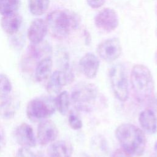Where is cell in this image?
<instances>
[{
    "instance_id": "6da1fadb",
    "label": "cell",
    "mask_w": 157,
    "mask_h": 157,
    "mask_svg": "<svg viewBox=\"0 0 157 157\" xmlns=\"http://www.w3.org/2000/svg\"><path fill=\"white\" fill-rule=\"evenodd\" d=\"M115 136L121 148L133 157H139L145 151L147 139L143 130L130 123H123L115 130Z\"/></svg>"
},
{
    "instance_id": "7a4b0ae2",
    "label": "cell",
    "mask_w": 157,
    "mask_h": 157,
    "mask_svg": "<svg viewBox=\"0 0 157 157\" xmlns=\"http://www.w3.org/2000/svg\"><path fill=\"white\" fill-rule=\"evenodd\" d=\"M48 31L55 38L63 39L78 28L79 17L74 12L66 9H57L47 16Z\"/></svg>"
},
{
    "instance_id": "3957f363",
    "label": "cell",
    "mask_w": 157,
    "mask_h": 157,
    "mask_svg": "<svg viewBox=\"0 0 157 157\" xmlns=\"http://www.w3.org/2000/svg\"><path fill=\"white\" fill-rule=\"evenodd\" d=\"M131 84L139 101L149 99L153 94L155 83L150 69L145 65H134L131 72Z\"/></svg>"
},
{
    "instance_id": "277c9868",
    "label": "cell",
    "mask_w": 157,
    "mask_h": 157,
    "mask_svg": "<svg viewBox=\"0 0 157 157\" xmlns=\"http://www.w3.org/2000/svg\"><path fill=\"white\" fill-rule=\"evenodd\" d=\"M98 90L95 85L89 82H80L73 88L70 99L77 110L90 112L96 105Z\"/></svg>"
},
{
    "instance_id": "5b68a950",
    "label": "cell",
    "mask_w": 157,
    "mask_h": 157,
    "mask_svg": "<svg viewBox=\"0 0 157 157\" xmlns=\"http://www.w3.org/2000/svg\"><path fill=\"white\" fill-rule=\"evenodd\" d=\"M55 99L52 97H40L31 99L28 104L26 114L33 121L45 120L55 112Z\"/></svg>"
},
{
    "instance_id": "8992f818",
    "label": "cell",
    "mask_w": 157,
    "mask_h": 157,
    "mask_svg": "<svg viewBox=\"0 0 157 157\" xmlns=\"http://www.w3.org/2000/svg\"><path fill=\"white\" fill-rule=\"evenodd\" d=\"M109 76L115 97L120 101H126L129 97V85L124 66L118 63L112 66Z\"/></svg>"
},
{
    "instance_id": "52a82bcc",
    "label": "cell",
    "mask_w": 157,
    "mask_h": 157,
    "mask_svg": "<svg viewBox=\"0 0 157 157\" xmlns=\"http://www.w3.org/2000/svg\"><path fill=\"white\" fill-rule=\"evenodd\" d=\"M96 26L107 33L115 30L119 25V18L116 11L109 7L104 8L99 11L94 17Z\"/></svg>"
},
{
    "instance_id": "ba28073f",
    "label": "cell",
    "mask_w": 157,
    "mask_h": 157,
    "mask_svg": "<svg viewBox=\"0 0 157 157\" xmlns=\"http://www.w3.org/2000/svg\"><path fill=\"white\" fill-rule=\"evenodd\" d=\"M97 53L102 59L107 62L113 61L118 59L122 53L120 41L115 37L105 40L98 45Z\"/></svg>"
},
{
    "instance_id": "9c48e42d",
    "label": "cell",
    "mask_w": 157,
    "mask_h": 157,
    "mask_svg": "<svg viewBox=\"0 0 157 157\" xmlns=\"http://www.w3.org/2000/svg\"><path fill=\"white\" fill-rule=\"evenodd\" d=\"M74 75L71 69L67 71H55L50 77L47 85V90L52 96L58 94L62 88L72 82Z\"/></svg>"
},
{
    "instance_id": "30bf717a",
    "label": "cell",
    "mask_w": 157,
    "mask_h": 157,
    "mask_svg": "<svg viewBox=\"0 0 157 157\" xmlns=\"http://www.w3.org/2000/svg\"><path fill=\"white\" fill-rule=\"evenodd\" d=\"M58 130L56 124L50 120L40 121L37 127V139L42 145L53 142L58 137Z\"/></svg>"
},
{
    "instance_id": "8fae6325",
    "label": "cell",
    "mask_w": 157,
    "mask_h": 157,
    "mask_svg": "<svg viewBox=\"0 0 157 157\" xmlns=\"http://www.w3.org/2000/svg\"><path fill=\"white\" fill-rule=\"evenodd\" d=\"M15 141L23 147L31 148L36 145V139L33 128L26 123L19 124L15 129Z\"/></svg>"
},
{
    "instance_id": "7c38bea8",
    "label": "cell",
    "mask_w": 157,
    "mask_h": 157,
    "mask_svg": "<svg viewBox=\"0 0 157 157\" xmlns=\"http://www.w3.org/2000/svg\"><path fill=\"white\" fill-rule=\"evenodd\" d=\"M79 68L82 73L89 79L94 78L99 70V60L93 53L85 54L79 61Z\"/></svg>"
},
{
    "instance_id": "4fadbf2b",
    "label": "cell",
    "mask_w": 157,
    "mask_h": 157,
    "mask_svg": "<svg viewBox=\"0 0 157 157\" xmlns=\"http://www.w3.org/2000/svg\"><path fill=\"white\" fill-rule=\"evenodd\" d=\"M48 32L46 21L42 18L34 19L28 29V38L31 44H37L43 42Z\"/></svg>"
},
{
    "instance_id": "5bb4252c",
    "label": "cell",
    "mask_w": 157,
    "mask_h": 157,
    "mask_svg": "<svg viewBox=\"0 0 157 157\" xmlns=\"http://www.w3.org/2000/svg\"><path fill=\"white\" fill-rule=\"evenodd\" d=\"M139 122L144 132L153 134L157 131V117L151 109H146L140 113Z\"/></svg>"
},
{
    "instance_id": "9a60e30c",
    "label": "cell",
    "mask_w": 157,
    "mask_h": 157,
    "mask_svg": "<svg viewBox=\"0 0 157 157\" xmlns=\"http://www.w3.org/2000/svg\"><path fill=\"white\" fill-rule=\"evenodd\" d=\"M22 17L17 12L3 15L1 20L2 30L9 35L15 34L20 29L22 23Z\"/></svg>"
},
{
    "instance_id": "2e32d148",
    "label": "cell",
    "mask_w": 157,
    "mask_h": 157,
    "mask_svg": "<svg viewBox=\"0 0 157 157\" xmlns=\"http://www.w3.org/2000/svg\"><path fill=\"white\" fill-rule=\"evenodd\" d=\"M72 153V145L66 140L55 142L48 148L49 157H71Z\"/></svg>"
},
{
    "instance_id": "e0dca14e",
    "label": "cell",
    "mask_w": 157,
    "mask_h": 157,
    "mask_svg": "<svg viewBox=\"0 0 157 157\" xmlns=\"http://www.w3.org/2000/svg\"><path fill=\"white\" fill-rule=\"evenodd\" d=\"M52 69V60L50 56L40 59L36 68L35 78L37 82H42L47 79L51 73Z\"/></svg>"
},
{
    "instance_id": "ac0fdd59",
    "label": "cell",
    "mask_w": 157,
    "mask_h": 157,
    "mask_svg": "<svg viewBox=\"0 0 157 157\" xmlns=\"http://www.w3.org/2000/svg\"><path fill=\"white\" fill-rule=\"evenodd\" d=\"M18 102L12 98H6L0 105V115L6 119L12 118L18 107Z\"/></svg>"
},
{
    "instance_id": "d6986e66",
    "label": "cell",
    "mask_w": 157,
    "mask_h": 157,
    "mask_svg": "<svg viewBox=\"0 0 157 157\" xmlns=\"http://www.w3.org/2000/svg\"><path fill=\"white\" fill-rule=\"evenodd\" d=\"M70 96L66 91L60 92L55 99L56 109L63 115H65L69 110L70 105Z\"/></svg>"
},
{
    "instance_id": "ffe728a7",
    "label": "cell",
    "mask_w": 157,
    "mask_h": 157,
    "mask_svg": "<svg viewBox=\"0 0 157 157\" xmlns=\"http://www.w3.org/2000/svg\"><path fill=\"white\" fill-rule=\"evenodd\" d=\"M29 10L36 16L44 14L48 9L50 0H29Z\"/></svg>"
},
{
    "instance_id": "44dd1931",
    "label": "cell",
    "mask_w": 157,
    "mask_h": 157,
    "mask_svg": "<svg viewBox=\"0 0 157 157\" xmlns=\"http://www.w3.org/2000/svg\"><path fill=\"white\" fill-rule=\"evenodd\" d=\"M20 4V0H0V14L3 16L17 12Z\"/></svg>"
},
{
    "instance_id": "7402d4cb",
    "label": "cell",
    "mask_w": 157,
    "mask_h": 157,
    "mask_svg": "<svg viewBox=\"0 0 157 157\" xmlns=\"http://www.w3.org/2000/svg\"><path fill=\"white\" fill-rule=\"evenodd\" d=\"M12 90V84L9 77L3 74H0V99H4Z\"/></svg>"
},
{
    "instance_id": "603a6c76",
    "label": "cell",
    "mask_w": 157,
    "mask_h": 157,
    "mask_svg": "<svg viewBox=\"0 0 157 157\" xmlns=\"http://www.w3.org/2000/svg\"><path fill=\"white\" fill-rule=\"evenodd\" d=\"M68 123L70 127L74 130L80 129L83 126L82 120L74 112H71L69 113L68 117Z\"/></svg>"
},
{
    "instance_id": "cb8c5ba5",
    "label": "cell",
    "mask_w": 157,
    "mask_h": 157,
    "mask_svg": "<svg viewBox=\"0 0 157 157\" xmlns=\"http://www.w3.org/2000/svg\"><path fill=\"white\" fill-rule=\"evenodd\" d=\"M15 157H36L29 148L21 147L17 151Z\"/></svg>"
},
{
    "instance_id": "d4e9b609",
    "label": "cell",
    "mask_w": 157,
    "mask_h": 157,
    "mask_svg": "<svg viewBox=\"0 0 157 157\" xmlns=\"http://www.w3.org/2000/svg\"><path fill=\"white\" fill-rule=\"evenodd\" d=\"M105 1V0H86V2L90 7L98 9L104 4Z\"/></svg>"
},
{
    "instance_id": "484cf974",
    "label": "cell",
    "mask_w": 157,
    "mask_h": 157,
    "mask_svg": "<svg viewBox=\"0 0 157 157\" xmlns=\"http://www.w3.org/2000/svg\"><path fill=\"white\" fill-rule=\"evenodd\" d=\"M110 157H133V156H132L129 153L126 152L123 149L118 148L112 153Z\"/></svg>"
},
{
    "instance_id": "4316f807",
    "label": "cell",
    "mask_w": 157,
    "mask_h": 157,
    "mask_svg": "<svg viewBox=\"0 0 157 157\" xmlns=\"http://www.w3.org/2000/svg\"><path fill=\"white\" fill-rule=\"evenodd\" d=\"M149 99H150V105L151 107L156 110L155 111H157V96H151Z\"/></svg>"
},
{
    "instance_id": "83f0119b",
    "label": "cell",
    "mask_w": 157,
    "mask_h": 157,
    "mask_svg": "<svg viewBox=\"0 0 157 157\" xmlns=\"http://www.w3.org/2000/svg\"><path fill=\"white\" fill-rule=\"evenodd\" d=\"M154 151H155V153L156 155V156L157 157V141H156L155 145H154Z\"/></svg>"
},
{
    "instance_id": "f1b7e54d",
    "label": "cell",
    "mask_w": 157,
    "mask_h": 157,
    "mask_svg": "<svg viewBox=\"0 0 157 157\" xmlns=\"http://www.w3.org/2000/svg\"><path fill=\"white\" fill-rule=\"evenodd\" d=\"M79 157H90V156L88 154L85 153H82L80 155Z\"/></svg>"
},
{
    "instance_id": "f546056e",
    "label": "cell",
    "mask_w": 157,
    "mask_h": 157,
    "mask_svg": "<svg viewBox=\"0 0 157 157\" xmlns=\"http://www.w3.org/2000/svg\"><path fill=\"white\" fill-rule=\"evenodd\" d=\"M0 130H1V129H0Z\"/></svg>"
}]
</instances>
